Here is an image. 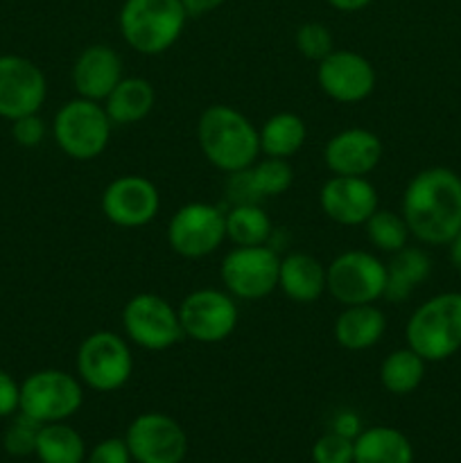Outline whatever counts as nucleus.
Wrapping results in <instances>:
<instances>
[{
    "instance_id": "nucleus-26",
    "label": "nucleus",
    "mask_w": 461,
    "mask_h": 463,
    "mask_svg": "<svg viewBox=\"0 0 461 463\" xmlns=\"http://www.w3.org/2000/svg\"><path fill=\"white\" fill-rule=\"evenodd\" d=\"M34 455L41 463H84L86 446L75 428L59 420V423L41 425Z\"/></svg>"
},
{
    "instance_id": "nucleus-16",
    "label": "nucleus",
    "mask_w": 461,
    "mask_h": 463,
    "mask_svg": "<svg viewBox=\"0 0 461 463\" xmlns=\"http://www.w3.org/2000/svg\"><path fill=\"white\" fill-rule=\"evenodd\" d=\"M316 81L334 102L357 104L375 90V68L360 52L333 50L316 66Z\"/></svg>"
},
{
    "instance_id": "nucleus-1",
    "label": "nucleus",
    "mask_w": 461,
    "mask_h": 463,
    "mask_svg": "<svg viewBox=\"0 0 461 463\" xmlns=\"http://www.w3.org/2000/svg\"><path fill=\"white\" fill-rule=\"evenodd\" d=\"M402 217L425 244H447L461 231V179L447 167H429L407 184Z\"/></svg>"
},
{
    "instance_id": "nucleus-39",
    "label": "nucleus",
    "mask_w": 461,
    "mask_h": 463,
    "mask_svg": "<svg viewBox=\"0 0 461 463\" xmlns=\"http://www.w3.org/2000/svg\"><path fill=\"white\" fill-rule=\"evenodd\" d=\"M181 3H183L188 16H203V14L215 12L224 0H181Z\"/></svg>"
},
{
    "instance_id": "nucleus-18",
    "label": "nucleus",
    "mask_w": 461,
    "mask_h": 463,
    "mask_svg": "<svg viewBox=\"0 0 461 463\" xmlns=\"http://www.w3.org/2000/svg\"><path fill=\"white\" fill-rule=\"evenodd\" d=\"M324 161L337 176H366L382 161V140L364 127H351L325 143Z\"/></svg>"
},
{
    "instance_id": "nucleus-3",
    "label": "nucleus",
    "mask_w": 461,
    "mask_h": 463,
    "mask_svg": "<svg viewBox=\"0 0 461 463\" xmlns=\"http://www.w3.org/2000/svg\"><path fill=\"white\" fill-rule=\"evenodd\" d=\"M188 14L181 0H125L120 9L122 39L136 52L161 54L179 41Z\"/></svg>"
},
{
    "instance_id": "nucleus-30",
    "label": "nucleus",
    "mask_w": 461,
    "mask_h": 463,
    "mask_svg": "<svg viewBox=\"0 0 461 463\" xmlns=\"http://www.w3.org/2000/svg\"><path fill=\"white\" fill-rule=\"evenodd\" d=\"M249 175H251L253 185L262 199L287 193L294 181V170L287 158H260L249 167Z\"/></svg>"
},
{
    "instance_id": "nucleus-38",
    "label": "nucleus",
    "mask_w": 461,
    "mask_h": 463,
    "mask_svg": "<svg viewBox=\"0 0 461 463\" xmlns=\"http://www.w3.org/2000/svg\"><path fill=\"white\" fill-rule=\"evenodd\" d=\"M334 432L343 434V437H351L355 439L357 434L362 432L360 430V419H357L355 414H351V411H342V414L334 419V425H333Z\"/></svg>"
},
{
    "instance_id": "nucleus-21",
    "label": "nucleus",
    "mask_w": 461,
    "mask_h": 463,
    "mask_svg": "<svg viewBox=\"0 0 461 463\" xmlns=\"http://www.w3.org/2000/svg\"><path fill=\"white\" fill-rule=\"evenodd\" d=\"M387 330V319L375 303L364 306H343L334 319V339L346 351H366L382 339Z\"/></svg>"
},
{
    "instance_id": "nucleus-15",
    "label": "nucleus",
    "mask_w": 461,
    "mask_h": 463,
    "mask_svg": "<svg viewBox=\"0 0 461 463\" xmlns=\"http://www.w3.org/2000/svg\"><path fill=\"white\" fill-rule=\"evenodd\" d=\"M48 84L34 61L18 54H0V116L7 120L39 113Z\"/></svg>"
},
{
    "instance_id": "nucleus-20",
    "label": "nucleus",
    "mask_w": 461,
    "mask_h": 463,
    "mask_svg": "<svg viewBox=\"0 0 461 463\" xmlns=\"http://www.w3.org/2000/svg\"><path fill=\"white\" fill-rule=\"evenodd\" d=\"M278 289L294 303H315L325 292V267L310 253H287L280 258Z\"/></svg>"
},
{
    "instance_id": "nucleus-24",
    "label": "nucleus",
    "mask_w": 461,
    "mask_h": 463,
    "mask_svg": "<svg viewBox=\"0 0 461 463\" xmlns=\"http://www.w3.org/2000/svg\"><path fill=\"white\" fill-rule=\"evenodd\" d=\"M429 271H432V260L423 249L405 247L391 253V260L387 262V285L382 298L391 303L405 301L416 285L428 279Z\"/></svg>"
},
{
    "instance_id": "nucleus-4",
    "label": "nucleus",
    "mask_w": 461,
    "mask_h": 463,
    "mask_svg": "<svg viewBox=\"0 0 461 463\" xmlns=\"http://www.w3.org/2000/svg\"><path fill=\"white\" fill-rule=\"evenodd\" d=\"M407 346L425 362H443L461 348V294L446 292L416 307L405 328Z\"/></svg>"
},
{
    "instance_id": "nucleus-6",
    "label": "nucleus",
    "mask_w": 461,
    "mask_h": 463,
    "mask_svg": "<svg viewBox=\"0 0 461 463\" xmlns=\"http://www.w3.org/2000/svg\"><path fill=\"white\" fill-rule=\"evenodd\" d=\"M134 373V357L125 339L111 330H98L77 348V375L81 384L99 393L125 387Z\"/></svg>"
},
{
    "instance_id": "nucleus-28",
    "label": "nucleus",
    "mask_w": 461,
    "mask_h": 463,
    "mask_svg": "<svg viewBox=\"0 0 461 463\" xmlns=\"http://www.w3.org/2000/svg\"><path fill=\"white\" fill-rule=\"evenodd\" d=\"M226 215V238L235 247H258L267 244L271 235V220L260 203H238Z\"/></svg>"
},
{
    "instance_id": "nucleus-19",
    "label": "nucleus",
    "mask_w": 461,
    "mask_h": 463,
    "mask_svg": "<svg viewBox=\"0 0 461 463\" xmlns=\"http://www.w3.org/2000/svg\"><path fill=\"white\" fill-rule=\"evenodd\" d=\"M122 57L111 45L95 43L81 50L72 66V86L77 95L93 102H104L122 80Z\"/></svg>"
},
{
    "instance_id": "nucleus-17",
    "label": "nucleus",
    "mask_w": 461,
    "mask_h": 463,
    "mask_svg": "<svg viewBox=\"0 0 461 463\" xmlns=\"http://www.w3.org/2000/svg\"><path fill=\"white\" fill-rule=\"evenodd\" d=\"M325 217L342 226L364 224L378 211V190L366 176H330L319 190Z\"/></svg>"
},
{
    "instance_id": "nucleus-12",
    "label": "nucleus",
    "mask_w": 461,
    "mask_h": 463,
    "mask_svg": "<svg viewBox=\"0 0 461 463\" xmlns=\"http://www.w3.org/2000/svg\"><path fill=\"white\" fill-rule=\"evenodd\" d=\"M179 310L183 337L199 344H220L233 335L240 312L235 298L226 289L202 288L181 301Z\"/></svg>"
},
{
    "instance_id": "nucleus-35",
    "label": "nucleus",
    "mask_w": 461,
    "mask_h": 463,
    "mask_svg": "<svg viewBox=\"0 0 461 463\" xmlns=\"http://www.w3.org/2000/svg\"><path fill=\"white\" fill-rule=\"evenodd\" d=\"M226 197L229 202H233V206L238 203H260V194H258L256 185H253L251 175L247 170L230 172L229 181H226Z\"/></svg>"
},
{
    "instance_id": "nucleus-37",
    "label": "nucleus",
    "mask_w": 461,
    "mask_h": 463,
    "mask_svg": "<svg viewBox=\"0 0 461 463\" xmlns=\"http://www.w3.org/2000/svg\"><path fill=\"white\" fill-rule=\"evenodd\" d=\"M21 405V384L9 373L0 371V419L12 416Z\"/></svg>"
},
{
    "instance_id": "nucleus-5",
    "label": "nucleus",
    "mask_w": 461,
    "mask_h": 463,
    "mask_svg": "<svg viewBox=\"0 0 461 463\" xmlns=\"http://www.w3.org/2000/svg\"><path fill=\"white\" fill-rule=\"evenodd\" d=\"M113 122L102 102L77 95L54 113L52 134L59 149L75 161H93L107 149Z\"/></svg>"
},
{
    "instance_id": "nucleus-27",
    "label": "nucleus",
    "mask_w": 461,
    "mask_h": 463,
    "mask_svg": "<svg viewBox=\"0 0 461 463\" xmlns=\"http://www.w3.org/2000/svg\"><path fill=\"white\" fill-rule=\"evenodd\" d=\"M423 378L425 360L409 346L389 353L380 364V383L393 396H407L416 392Z\"/></svg>"
},
{
    "instance_id": "nucleus-22",
    "label": "nucleus",
    "mask_w": 461,
    "mask_h": 463,
    "mask_svg": "<svg viewBox=\"0 0 461 463\" xmlns=\"http://www.w3.org/2000/svg\"><path fill=\"white\" fill-rule=\"evenodd\" d=\"M156 90L143 77H122L120 84L104 99V111L113 125H136L152 113Z\"/></svg>"
},
{
    "instance_id": "nucleus-8",
    "label": "nucleus",
    "mask_w": 461,
    "mask_h": 463,
    "mask_svg": "<svg viewBox=\"0 0 461 463\" xmlns=\"http://www.w3.org/2000/svg\"><path fill=\"white\" fill-rule=\"evenodd\" d=\"M387 265L362 249L342 251L325 267V289L342 306H364L382 298Z\"/></svg>"
},
{
    "instance_id": "nucleus-14",
    "label": "nucleus",
    "mask_w": 461,
    "mask_h": 463,
    "mask_svg": "<svg viewBox=\"0 0 461 463\" xmlns=\"http://www.w3.org/2000/svg\"><path fill=\"white\" fill-rule=\"evenodd\" d=\"M158 208H161V193L147 176H118L102 193L104 217L122 229H138L149 224L158 215Z\"/></svg>"
},
{
    "instance_id": "nucleus-13",
    "label": "nucleus",
    "mask_w": 461,
    "mask_h": 463,
    "mask_svg": "<svg viewBox=\"0 0 461 463\" xmlns=\"http://www.w3.org/2000/svg\"><path fill=\"white\" fill-rule=\"evenodd\" d=\"M136 463H181L188 455V437L172 416L145 411L136 416L125 434Z\"/></svg>"
},
{
    "instance_id": "nucleus-25",
    "label": "nucleus",
    "mask_w": 461,
    "mask_h": 463,
    "mask_svg": "<svg viewBox=\"0 0 461 463\" xmlns=\"http://www.w3.org/2000/svg\"><path fill=\"white\" fill-rule=\"evenodd\" d=\"M306 122L292 111H280L267 118L265 125L258 129L260 138V154L271 158H289L306 143Z\"/></svg>"
},
{
    "instance_id": "nucleus-32",
    "label": "nucleus",
    "mask_w": 461,
    "mask_h": 463,
    "mask_svg": "<svg viewBox=\"0 0 461 463\" xmlns=\"http://www.w3.org/2000/svg\"><path fill=\"white\" fill-rule=\"evenodd\" d=\"M296 50L310 61L319 63L321 59L328 57L334 50L333 34L325 25L321 23H303L296 30Z\"/></svg>"
},
{
    "instance_id": "nucleus-11",
    "label": "nucleus",
    "mask_w": 461,
    "mask_h": 463,
    "mask_svg": "<svg viewBox=\"0 0 461 463\" xmlns=\"http://www.w3.org/2000/svg\"><path fill=\"white\" fill-rule=\"evenodd\" d=\"M226 240V215L221 208L206 202L181 206L167 224V244L181 258L211 256Z\"/></svg>"
},
{
    "instance_id": "nucleus-2",
    "label": "nucleus",
    "mask_w": 461,
    "mask_h": 463,
    "mask_svg": "<svg viewBox=\"0 0 461 463\" xmlns=\"http://www.w3.org/2000/svg\"><path fill=\"white\" fill-rule=\"evenodd\" d=\"M197 140L203 156L217 170L240 172L260 156V138L253 122L229 104L203 109L197 122Z\"/></svg>"
},
{
    "instance_id": "nucleus-41",
    "label": "nucleus",
    "mask_w": 461,
    "mask_h": 463,
    "mask_svg": "<svg viewBox=\"0 0 461 463\" xmlns=\"http://www.w3.org/2000/svg\"><path fill=\"white\" fill-rule=\"evenodd\" d=\"M447 244H450V260H452V265H455L456 269L461 271V231Z\"/></svg>"
},
{
    "instance_id": "nucleus-7",
    "label": "nucleus",
    "mask_w": 461,
    "mask_h": 463,
    "mask_svg": "<svg viewBox=\"0 0 461 463\" xmlns=\"http://www.w3.org/2000/svg\"><path fill=\"white\" fill-rule=\"evenodd\" d=\"M84 402L81 380L59 369H43L27 375L21 384L18 411L45 423H59L80 411Z\"/></svg>"
},
{
    "instance_id": "nucleus-9",
    "label": "nucleus",
    "mask_w": 461,
    "mask_h": 463,
    "mask_svg": "<svg viewBox=\"0 0 461 463\" xmlns=\"http://www.w3.org/2000/svg\"><path fill=\"white\" fill-rule=\"evenodd\" d=\"M122 328L127 339L145 351H167L183 342L179 310L158 294L143 292L122 307Z\"/></svg>"
},
{
    "instance_id": "nucleus-33",
    "label": "nucleus",
    "mask_w": 461,
    "mask_h": 463,
    "mask_svg": "<svg viewBox=\"0 0 461 463\" xmlns=\"http://www.w3.org/2000/svg\"><path fill=\"white\" fill-rule=\"evenodd\" d=\"M355 455V439L343 437V434L325 432L312 446V461L315 463H353Z\"/></svg>"
},
{
    "instance_id": "nucleus-40",
    "label": "nucleus",
    "mask_w": 461,
    "mask_h": 463,
    "mask_svg": "<svg viewBox=\"0 0 461 463\" xmlns=\"http://www.w3.org/2000/svg\"><path fill=\"white\" fill-rule=\"evenodd\" d=\"M328 3L339 12H357V9H364L371 0H328Z\"/></svg>"
},
{
    "instance_id": "nucleus-31",
    "label": "nucleus",
    "mask_w": 461,
    "mask_h": 463,
    "mask_svg": "<svg viewBox=\"0 0 461 463\" xmlns=\"http://www.w3.org/2000/svg\"><path fill=\"white\" fill-rule=\"evenodd\" d=\"M41 423L30 419L27 414H18L12 420L7 430H5L3 446L12 457H30L36 452V441H39Z\"/></svg>"
},
{
    "instance_id": "nucleus-34",
    "label": "nucleus",
    "mask_w": 461,
    "mask_h": 463,
    "mask_svg": "<svg viewBox=\"0 0 461 463\" xmlns=\"http://www.w3.org/2000/svg\"><path fill=\"white\" fill-rule=\"evenodd\" d=\"M12 136L21 147H39L45 138V122L39 113H30L12 120Z\"/></svg>"
},
{
    "instance_id": "nucleus-36",
    "label": "nucleus",
    "mask_w": 461,
    "mask_h": 463,
    "mask_svg": "<svg viewBox=\"0 0 461 463\" xmlns=\"http://www.w3.org/2000/svg\"><path fill=\"white\" fill-rule=\"evenodd\" d=\"M131 452L125 439H104L86 455V463H131Z\"/></svg>"
},
{
    "instance_id": "nucleus-29",
    "label": "nucleus",
    "mask_w": 461,
    "mask_h": 463,
    "mask_svg": "<svg viewBox=\"0 0 461 463\" xmlns=\"http://www.w3.org/2000/svg\"><path fill=\"white\" fill-rule=\"evenodd\" d=\"M366 229V240H369L371 247L380 249L384 253H396L400 249L407 247V240H409V226H407L402 213L384 211L378 208L369 220L364 222Z\"/></svg>"
},
{
    "instance_id": "nucleus-10",
    "label": "nucleus",
    "mask_w": 461,
    "mask_h": 463,
    "mask_svg": "<svg viewBox=\"0 0 461 463\" xmlns=\"http://www.w3.org/2000/svg\"><path fill=\"white\" fill-rule=\"evenodd\" d=\"M280 256L267 244L258 247H235L224 256L220 279L233 298L260 301L278 289Z\"/></svg>"
},
{
    "instance_id": "nucleus-23",
    "label": "nucleus",
    "mask_w": 461,
    "mask_h": 463,
    "mask_svg": "<svg viewBox=\"0 0 461 463\" xmlns=\"http://www.w3.org/2000/svg\"><path fill=\"white\" fill-rule=\"evenodd\" d=\"M353 463H414V448L400 430L375 425L355 437Z\"/></svg>"
}]
</instances>
